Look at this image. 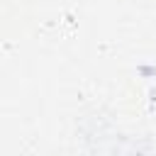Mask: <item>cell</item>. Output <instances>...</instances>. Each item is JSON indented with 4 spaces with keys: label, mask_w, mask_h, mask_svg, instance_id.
<instances>
[{
    "label": "cell",
    "mask_w": 156,
    "mask_h": 156,
    "mask_svg": "<svg viewBox=\"0 0 156 156\" xmlns=\"http://www.w3.org/2000/svg\"><path fill=\"white\" fill-rule=\"evenodd\" d=\"M136 73H139V76H144L146 80H151V78L156 76V66H146V63H141V66L136 68Z\"/></svg>",
    "instance_id": "6da1fadb"
}]
</instances>
